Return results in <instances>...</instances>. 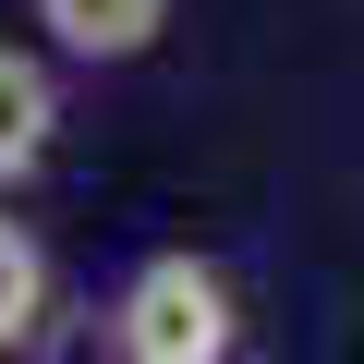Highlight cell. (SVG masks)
Here are the masks:
<instances>
[{
  "instance_id": "cell-2",
  "label": "cell",
  "mask_w": 364,
  "mask_h": 364,
  "mask_svg": "<svg viewBox=\"0 0 364 364\" xmlns=\"http://www.w3.org/2000/svg\"><path fill=\"white\" fill-rule=\"evenodd\" d=\"M25 13H37V49L73 73H122L170 37V0H25Z\"/></svg>"
},
{
  "instance_id": "cell-4",
  "label": "cell",
  "mask_w": 364,
  "mask_h": 364,
  "mask_svg": "<svg viewBox=\"0 0 364 364\" xmlns=\"http://www.w3.org/2000/svg\"><path fill=\"white\" fill-rule=\"evenodd\" d=\"M61 340V255L37 219H13V195H0V364L13 352H49Z\"/></svg>"
},
{
  "instance_id": "cell-3",
  "label": "cell",
  "mask_w": 364,
  "mask_h": 364,
  "mask_svg": "<svg viewBox=\"0 0 364 364\" xmlns=\"http://www.w3.org/2000/svg\"><path fill=\"white\" fill-rule=\"evenodd\" d=\"M61 146V61L0 37V195H25Z\"/></svg>"
},
{
  "instance_id": "cell-1",
  "label": "cell",
  "mask_w": 364,
  "mask_h": 364,
  "mask_svg": "<svg viewBox=\"0 0 364 364\" xmlns=\"http://www.w3.org/2000/svg\"><path fill=\"white\" fill-rule=\"evenodd\" d=\"M97 352L109 364H231L243 352V279L195 243H158L109 279L97 304Z\"/></svg>"
}]
</instances>
